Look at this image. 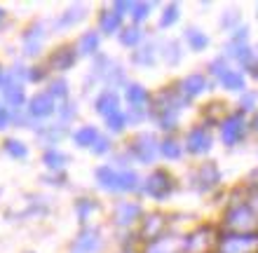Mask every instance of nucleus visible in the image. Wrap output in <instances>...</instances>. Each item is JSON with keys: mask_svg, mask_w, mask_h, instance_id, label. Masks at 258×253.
Listing matches in <instances>:
<instances>
[{"mask_svg": "<svg viewBox=\"0 0 258 253\" xmlns=\"http://www.w3.org/2000/svg\"><path fill=\"white\" fill-rule=\"evenodd\" d=\"M127 33H129V35H124V38H122L124 45H129V42H136V40H139V31H127Z\"/></svg>", "mask_w": 258, "mask_h": 253, "instance_id": "15", "label": "nucleus"}, {"mask_svg": "<svg viewBox=\"0 0 258 253\" xmlns=\"http://www.w3.org/2000/svg\"><path fill=\"white\" fill-rule=\"evenodd\" d=\"M176 143H164V155H169V157H178V148H174Z\"/></svg>", "mask_w": 258, "mask_h": 253, "instance_id": "13", "label": "nucleus"}, {"mask_svg": "<svg viewBox=\"0 0 258 253\" xmlns=\"http://www.w3.org/2000/svg\"><path fill=\"white\" fill-rule=\"evenodd\" d=\"M117 24H120V17H117V14H110V12L103 14V19H101L103 31H115Z\"/></svg>", "mask_w": 258, "mask_h": 253, "instance_id": "8", "label": "nucleus"}, {"mask_svg": "<svg viewBox=\"0 0 258 253\" xmlns=\"http://www.w3.org/2000/svg\"><path fill=\"white\" fill-rule=\"evenodd\" d=\"M146 99V92L141 87H132L129 89V101H143Z\"/></svg>", "mask_w": 258, "mask_h": 253, "instance_id": "12", "label": "nucleus"}, {"mask_svg": "<svg viewBox=\"0 0 258 253\" xmlns=\"http://www.w3.org/2000/svg\"><path fill=\"white\" fill-rule=\"evenodd\" d=\"M96 47V35L94 33H89V35H85L82 38V42H80V49L87 54V52H92V49Z\"/></svg>", "mask_w": 258, "mask_h": 253, "instance_id": "9", "label": "nucleus"}, {"mask_svg": "<svg viewBox=\"0 0 258 253\" xmlns=\"http://www.w3.org/2000/svg\"><path fill=\"white\" fill-rule=\"evenodd\" d=\"M136 213H139V209H136V206H132V204H122L120 209H117V220H120V223H129V220L134 218Z\"/></svg>", "mask_w": 258, "mask_h": 253, "instance_id": "6", "label": "nucleus"}, {"mask_svg": "<svg viewBox=\"0 0 258 253\" xmlns=\"http://www.w3.org/2000/svg\"><path fill=\"white\" fill-rule=\"evenodd\" d=\"M183 87H185V92H188V94H200V92L204 89V77L202 75H190L183 82Z\"/></svg>", "mask_w": 258, "mask_h": 253, "instance_id": "5", "label": "nucleus"}, {"mask_svg": "<svg viewBox=\"0 0 258 253\" xmlns=\"http://www.w3.org/2000/svg\"><path fill=\"white\" fill-rule=\"evenodd\" d=\"M209 134H207V129H195L190 131V136H188V145H190L192 152H204L207 148H209Z\"/></svg>", "mask_w": 258, "mask_h": 253, "instance_id": "1", "label": "nucleus"}, {"mask_svg": "<svg viewBox=\"0 0 258 253\" xmlns=\"http://www.w3.org/2000/svg\"><path fill=\"white\" fill-rule=\"evenodd\" d=\"M223 82L228 85V87H235V89H242V85H244L242 82V77L235 75V73H228V75L223 77Z\"/></svg>", "mask_w": 258, "mask_h": 253, "instance_id": "10", "label": "nucleus"}, {"mask_svg": "<svg viewBox=\"0 0 258 253\" xmlns=\"http://www.w3.org/2000/svg\"><path fill=\"white\" fill-rule=\"evenodd\" d=\"M52 108H54V103H52V96L49 94H40L31 101V113L33 115H49Z\"/></svg>", "mask_w": 258, "mask_h": 253, "instance_id": "2", "label": "nucleus"}, {"mask_svg": "<svg viewBox=\"0 0 258 253\" xmlns=\"http://www.w3.org/2000/svg\"><path fill=\"white\" fill-rule=\"evenodd\" d=\"M0 14H3V12H0Z\"/></svg>", "mask_w": 258, "mask_h": 253, "instance_id": "18", "label": "nucleus"}, {"mask_svg": "<svg viewBox=\"0 0 258 253\" xmlns=\"http://www.w3.org/2000/svg\"><path fill=\"white\" fill-rule=\"evenodd\" d=\"M176 19V7H171V10H167V17H164V26H167V24H171V21Z\"/></svg>", "mask_w": 258, "mask_h": 253, "instance_id": "16", "label": "nucleus"}, {"mask_svg": "<svg viewBox=\"0 0 258 253\" xmlns=\"http://www.w3.org/2000/svg\"><path fill=\"white\" fill-rule=\"evenodd\" d=\"M190 40H192V45H195V47H204V45H207V38H202V35H195V31H192Z\"/></svg>", "mask_w": 258, "mask_h": 253, "instance_id": "14", "label": "nucleus"}, {"mask_svg": "<svg viewBox=\"0 0 258 253\" xmlns=\"http://www.w3.org/2000/svg\"><path fill=\"white\" fill-rule=\"evenodd\" d=\"M115 106H117V99H115V94H103L101 99H99V101H96V108L101 110V113H110V110H113V113H115Z\"/></svg>", "mask_w": 258, "mask_h": 253, "instance_id": "4", "label": "nucleus"}, {"mask_svg": "<svg viewBox=\"0 0 258 253\" xmlns=\"http://www.w3.org/2000/svg\"><path fill=\"white\" fill-rule=\"evenodd\" d=\"M5 122H7V115L0 110V127H5Z\"/></svg>", "mask_w": 258, "mask_h": 253, "instance_id": "17", "label": "nucleus"}, {"mask_svg": "<svg viewBox=\"0 0 258 253\" xmlns=\"http://www.w3.org/2000/svg\"><path fill=\"white\" fill-rule=\"evenodd\" d=\"M7 150L12 152V155H17V157H24V155H26V148L21 143H17V141H10V143H7Z\"/></svg>", "mask_w": 258, "mask_h": 253, "instance_id": "11", "label": "nucleus"}, {"mask_svg": "<svg viewBox=\"0 0 258 253\" xmlns=\"http://www.w3.org/2000/svg\"><path fill=\"white\" fill-rule=\"evenodd\" d=\"M94 138H96V131L92 129V127H87V129H80L78 134H75V141L80 145H89V143H94Z\"/></svg>", "mask_w": 258, "mask_h": 253, "instance_id": "7", "label": "nucleus"}, {"mask_svg": "<svg viewBox=\"0 0 258 253\" xmlns=\"http://www.w3.org/2000/svg\"><path fill=\"white\" fill-rule=\"evenodd\" d=\"M242 120L239 117H232V120H228V124L223 127V138L225 143H235L239 136H242Z\"/></svg>", "mask_w": 258, "mask_h": 253, "instance_id": "3", "label": "nucleus"}]
</instances>
